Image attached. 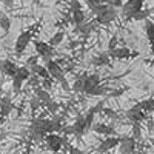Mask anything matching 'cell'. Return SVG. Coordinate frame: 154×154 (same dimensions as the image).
Masks as SVG:
<instances>
[{
    "instance_id": "6",
    "label": "cell",
    "mask_w": 154,
    "mask_h": 154,
    "mask_svg": "<svg viewBox=\"0 0 154 154\" xmlns=\"http://www.w3.org/2000/svg\"><path fill=\"white\" fill-rule=\"evenodd\" d=\"M46 69H48L49 75L53 77V79L59 80L60 83L66 80V79H65V75H63V71H62V68L59 66V63H56L54 60H51V59H49V60H46Z\"/></svg>"
},
{
    "instance_id": "32",
    "label": "cell",
    "mask_w": 154,
    "mask_h": 154,
    "mask_svg": "<svg viewBox=\"0 0 154 154\" xmlns=\"http://www.w3.org/2000/svg\"><path fill=\"white\" fill-rule=\"evenodd\" d=\"M29 105H31V109H32V111H35V109H38V106L42 105V100L35 96V97H32V99H31Z\"/></svg>"
},
{
    "instance_id": "28",
    "label": "cell",
    "mask_w": 154,
    "mask_h": 154,
    "mask_svg": "<svg viewBox=\"0 0 154 154\" xmlns=\"http://www.w3.org/2000/svg\"><path fill=\"white\" fill-rule=\"evenodd\" d=\"M83 80H85V77H79L75 82H74V85H72V89L75 93H80V91H83Z\"/></svg>"
},
{
    "instance_id": "30",
    "label": "cell",
    "mask_w": 154,
    "mask_h": 154,
    "mask_svg": "<svg viewBox=\"0 0 154 154\" xmlns=\"http://www.w3.org/2000/svg\"><path fill=\"white\" fill-rule=\"evenodd\" d=\"M108 8H109V5H108V3H100V5H96V6H94L91 11H93L94 14L97 16V14H102L103 11H106Z\"/></svg>"
},
{
    "instance_id": "14",
    "label": "cell",
    "mask_w": 154,
    "mask_h": 154,
    "mask_svg": "<svg viewBox=\"0 0 154 154\" xmlns=\"http://www.w3.org/2000/svg\"><path fill=\"white\" fill-rule=\"evenodd\" d=\"M0 68H2V72L5 75H11V77H14L16 72H17V66H16V63H12L11 60H5L2 62V65H0Z\"/></svg>"
},
{
    "instance_id": "40",
    "label": "cell",
    "mask_w": 154,
    "mask_h": 154,
    "mask_svg": "<svg viewBox=\"0 0 154 154\" xmlns=\"http://www.w3.org/2000/svg\"><path fill=\"white\" fill-rule=\"evenodd\" d=\"M12 2H14V0H5V3H6V5H12Z\"/></svg>"
},
{
    "instance_id": "11",
    "label": "cell",
    "mask_w": 154,
    "mask_h": 154,
    "mask_svg": "<svg viewBox=\"0 0 154 154\" xmlns=\"http://www.w3.org/2000/svg\"><path fill=\"white\" fill-rule=\"evenodd\" d=\"M29 42H31V32H29V31L22 32V34L17 37V40H16V54L20 56L23 51H25V48L28 46Z\"/></svg>"
},
{
    "instance_id": "38",
    "label": "cell",
    "mask_w": 154,
    "mask_h": 154,
    "mask_svg": "<svg viewBox=\"0 0 154 154\" xmlns=\"http://www.w3.org/2000/svg\"><path fill=\"white\" fill-rule=\"evenodd\" d=\"M102 109H103V102H99V103H97L96 106H93V108H91V111H93L94 114H97V112H100Z\"/></svg>"
},
{
    "instance_id": "42",
    "label": "cell",
    "mask_w": 154,
    "mask_h": 154,
    "mask_svg": "<svg viewBox=\"0 0 154 154\" xmlns=\"http://www.w3.org/2000/svg\"><path fill=\"white\" fill-rule=\"evenodd\" d=\"M134 154H143V152H140V151H139V152H134Z\"/></svg>"
},
{
    "instance_id": "9",
    "label": "cell",
    "mask_w": 154,
    "mask_h": 154,
    "mask_svg": "<svg viewBox=\"0 0 154 154\" xmlns=\"http://www.w3.org/2000/svg\"><path fill=\"white\" fill-rule=\"evenodd\" d=\"M35 51H37V54L40 57H43L45 60H49L54 54L53 45H49L46 42H35Z\"/></svg>"
},
{
    "instance_id": "15",
    "label": "cell",
    "mask_w": 154,
    "mask_h": 154,
    "mask_svg": "<svg viewBox=\"0 0 154 154\" xmlns=\"http://www.w3.org/2000/svg\"><path fill=\"white\" fill-rule=\"evenodd\" d=\"M96 85H100V75L99 74H89L85 77L83 80V91L86 88H91V86H96Z\"/></svg>"
},
{
    "instance_id": "1",
    "label": "cell",
    "mask_w": 154,
    "mask_h": 154,
    "mask_svg": "<svg viewBox=\"0 0 154 154\" xmlns=\"http://www.w3.org/2000/svg\"><path fill=\"white\" fill-rule=\"evenodd\" d=\"M143 6V0H128L122 5V14L126 19H131L136 12H139Z\"/></svg>"
},
{
    "instance_id": "21",
    "label": "cell",
    "mask_w": 154,
    "mask_h": 154,
    "mask_svg": "<svg viewBox=\"0 0 154 154\" xmlns=\"http://www.w3.org/2000/svg\"><path fill=\"white\" fill-rule=\"evenodd\" d=\"M140 108H142L145 112H154V97L152 99H146L140 102Z\"/></svg>"
},
{
    "instance_id": "4",
    "label": "cell",
    "mask_w": 154,
    "mask_h": 154,
    "mask_svg": "<svg viewBox=\"0 0 154 154\" xmlns=\"http://www.w3.org/2000/svg\"><path fill=\"white\" fill-rule=\"evenodd\" d=\"M65 131H66V133H71V134H74V136H77V137L83 136V134L88 131V126H86V122H85V116H79V117H77V120L74 122V125L69 126V128H66Z\"/></svg>"
},
{
    "instance_id": "39",
    "label": "cell",
    "mask_w": 154,
    "mask_h": 154,
    "mask_svg": "<svg viewBox=\"0 0 154 154\" xmlns=\"http://www.w3.org/2000/svg\"><path fill=\"white\" fill-rule=\"evenodd\" d=\"M77 9H82V8H80V3L77 2V0H71V12H74V11H77Z\"/></svg>"
},
{
    "instance_id": "7",
    "label": "cell",
    "mask_w": 154,
    "mask_h": 154,
    "mask_svg": "<svg viewBox=\"0 0 154 154\" xmlns=\"http://www.w3.org/2000/svg\"><path fill=\"white\" fill-rule=\"evenodd\" d=\"M116 17H117V11H116V8L109 6L106 11L102 12V14L96 16V23H99V25H109Z\"/></svg>"
},
{
    "instance_id": "22",
    "label": "cell",
    "mask_w": 154,
    "mask_h": 154,
    "mask_svg": "<svg viewBox=\"0 0 154 154\" xmlns=\"http://www.w3.org/2000/svg\"><path fill=\"white\" fill-rule=\"evenodd\" d=\"M35 96L42 100V103H48V102L51 100V96L48 94V91H46V89H43V88H35Z\"/></svg>"
},
{
    "instance_id": "8",
    "label": "cell",
    "mask_w": 154,
    "mask_h": 154,
    "mask_svg": "<svg viewBox=\"0 0 154 154\" xmlns=\"http://www.w3.org/2000/svg\"><path fill=\"white\" fill-rule=\"evenodd\" d=\"M119 151L120 154H134L136 151V139L131 137H122L119 143Z\"/></svg>"
},
{
    "instance_id": "41",
    "label": "cell",
    "mask_w": 154,
    "mask_h": 154,
    "mask_svg": "<svg viewBox=\"0 0 154 154\" xmlns=\"http://www.w3.org/2000/svg\"><path fill=\"white\" fill-rule=\"evenodd\" d=\"M0 99H2V79H0Z\"/></svg>"
},
{
    "instance_id": "13",
    "label": "cell",
    "mask_w": 154,
    "mask_h": 154,
    "mask_svg": "<svg viewBox=\"0 0 154 154\" xmlns=\"http://www.w3.org/2000/svg\"><path fill=\"white\" fill-rule=\"evenodd\" d=\"M91 130L96 131L97 134H105V136H116V130L109 125H105V123H93Z\"/></svg>"
},
{
    "instance_id": "16",
    "label": "cell",
    "mask_w": 154,
    "mask_h": 154,
    "mask_svg": "<svg viewBox=\"0 0 154 154\" xmlns=\"http://www.w3.org/2000/svg\"><path fill=\"white\" fill-rule=\"evenodd\" d=\"M31 72L35 74V75H38V77H42V79H48V77H51L49 72H48V69H46V66L37 65V63L31 65Z\"/></svg>"
},
{
    "instance_id": "23",
    "label": "cell",
    "mask_w": 154,
    "mask_h": 154,
    "mask_svg": "<svg viewBox=\"0 0 154 154\" xmlns=\"http://www.w3.org/2000/svg\"><path fill=\"white\" fill-rule=\"evenodd\" d=\"M71 14H72V22H74L75 25H82V23L85 22V12H83L82 9H77V11L71 12Z\"/></svg>"
},
{
    "instance_id": "3",
    "label": "cell",
    "mask_w": 154,
    "mask_h": 154,
    "mask_svg": "<svg viewBox=\"0 0 154 154\" xmlns=\"http://www.w3.org/2000/svg\"><path fill=\"white\" fill-rule=\"evenodd\" d=\"M45 142H46V145H48V148H49L51 151L57 152V151L62 149L63 145H65V139L60 137V136L56 134V133H48V134L45 136Z\"/></svg>"
},
{
    "instance_id": "18",
    "label": "cell",
    "mask_w": 154,
    "mask_h": 154,
    "mask_svg": "<svg viewBox=\"0 0 154 154\" xmlns=\"http://www.w3.org/2000/svg\"><path fill=\"white\" fill-rule=\"evenodd\" d=\"M109 62V53H103V54H99L97 57H94L91 60L93 65L96 66H102V65H106V63Z\"/></svg>"
},
{
    "instance_id": "26",
    "label": "cell",
    "mask_w": 154,
    "mask_h": 154,
    "mask_svg": "<svg viewBox=\"0 0 154 154\" xmlns=\"http://www.w3.org/2000/svg\"><path fill=\"white\" fill-rule=\"evenodd\" d=\"M133 137L136 140H140V137H142V130H140V123L134 122L133 123Z\"/></svg>"
},
{
    "instance_id": "27",
    "label": "cell",
    "mask_w": 154,
    "mask_h": 154,
    "mask_svg": "<svg viewBox=\"0 0 154 154\" xmlns=\"http://www.w3.org/2000/svg\"><path fill=\"white\" fill-rule=\"evenodd\" d=\"M77 26H79V28H77V29H79L80 32H83V34H89V32H91L93 31V23H82V25H77Z\"/></svg>"
},
{
    "instance_id": "24",
    "label": "cell",
    "mask_w": 154,
    "mask_h": 154,
    "mask_svg": "<svg viewBox=\"0 0 154 154\" xmlns=\"http://www.w3.org/2000/svg\"><path fill=\"white\" fill-rule=\"evenodd\" d=\"M63 37H65V34H63L62 31H59V32H56L54 35H53V38H51V40H49V45H59L62 40H63Z\"/></svg>"
},
{
    "instance_id": "33",
    "label": "cell",
    "mask_w": 154,
    "mask_h": 154,
    "mask_svg": "<svg viewBox=\"0 0 154 154\" xmlns=\"http://www.w3.org/2000/svg\"><path fill=\"white\" fill-rule=\"evenodd\" d=\"M65 145H66V148H68V152H69V154H83V151H82V149H79V148H75V146H72V145L66 143V140H65Z\"/></svg>"
},
{
    "instance_id": "20",
    "label": "cell",
    "mask_w": 154,
    "mask_h": 154,
    "mask_svg": "<svg viewBox=\"0 0 154 154\" xmlns=\"http://www.w3.org/2000/svg\"><path fill=\"white\" fill-rule=\"evenodd\" d=\"M145 32H146V37L151 45H154V23L149 22V20H145Z\"/></svg>"
},
{
    "instance_id": "5",
    "label": "cell",
    "mask_w": 154,
    "mask_h": 154,
    "mask_svg": "<svg viewBox=\"0 0 154 154\" xmlns=\"http://www.w3.org/2000/svg\"><path fill=\"white\" fill-rule=\"evenodd\" d=\"M120 139H122V137L108 136L106 139H103V140H102V142L99 143V146H97V152L103 154V152H108L109 149H112V148H116V146H119Z\"/></svg>"
},
{
    "instance_id": "12",
    "label": "cell",
    "mask_w": 154,
    "mask_h": 154,
    "mask_svg": "<svg viewBox=\"0 0 154 154\" xmlns=\"http://www.w3.org/2000/svg\"><path fill=\"white\" fill-rule=\"evenodd\" d=\"M131 56H137V53H131V49L126 46H117L109 53V57H112V59H128Z\"/></svg>"
},
{
    "instance_id": "37",
    "label": "cell",
    "mask_w": 154,
    "mask_h": 154,
    "mask_svg": "<svg viewBox=\"0 0 154 154\" xmlns=\"http://www.w3.org/2000/svg\"><path fill=\"white\" fill-rule=\"evenodd\" d=\"M45 105H46V108H48L51 112H56V111H57V108H59V106H57V103H56V102H53V100H49L48 103H45Z\"/></svg>"
},
{
    "instance_id": "17",
    "label": "cell",
    "mask_w": 154,
    "mask_h": 154,
    "mask_svg": "<svg viewBox=\"0 0 154 154\" xmlns=\"http://www.w3.org/2000/svg\"><path fill=\"white\" fill-rule=\"evenodd\" d=\"M12 111V103L9 99H0V114L2 117H6V116Z\"/></svg>"
},
{
    "instance_id": "31",
    "label": "cell",
    "mask_w": 154,
    "mask_h": 154,
    "mask_svg": "<svg viewBox=\"0 0 154 154\" xmlns=\"http://www.w3.org/2000/svg\"><path fill=\"white\" fill-rule=\"evenodd\" d=\"M94 112L91 111V109H89L88 111V114L85 116V122H86V126H88V130H89V128H91L93 126V123H94Z\"/></svg>"
},
{
    "instance_id": "2",
    "label": "cell",
    "mask_w": 154,
    "mask_h": 154,
    "mask_svg": "<svg viewBox=\"0 0 154 154\" xmlns=\"http://www.w3.org/2000/svg\"><path fill=\"white\" fill-rule=\"evenodd\" d=\"M29 77H31V71L28 68H19L16 75L12 77V88H14V91H20V88L23 85V82H26L29 80Z\"/></svg>"
},
{
    "instance_id": "35",
    "label": "cell",
    "mask_w": 154,
    "mask_h": 154,
    "mask_svg": "<svg viewBox=\"0 0 154 154\" xmlns=\"http://www.w3.org/2000/svg\"><path fill=\"white\" fill-rule=\"evenodd\" d=\"M106 3L112 8H122L123 5V0H106Z\"/></svg>"
},
{
    "instance_id": "19",
    "label": "cell",
    "mask_w": 154,
    "mask_h": 154,
    "mask_svg": "<svg viewBox=\"0 0 154 154\" xmlns=\"http://www.w3.org/2000/svg\"><path fill=\"white\" fill-rule=\"evenodd\" d=\"M83 93L88 94V96H103L105 94V88L102 85H96V86H91V88H86Z\"/></svg>"
},
{
    "instance_id": "29",
    "label": "cell",
    "mask_w": 154,
    "mask_h": 154,
    "mask_svg": "<svg viewBox=\"0 0 154 154\" xmlns=\"http://www.w3.org/2000/svg\"><path fill=\"white\" fill-rule=\"evenodd\" d=\"M148 14H149V11H143V9H140L139 12H136V14H134L131 19H133V20H146Z\"/></svg>"
},
{
    "instance_id": "10",
    "label": "cell",
    "mask_w": 154,
    "mask_h": 154,
    "mask_svg": "<svg viewBox=\"0 0 154 154\" xmlns=\"http://www.w3.org/2000/svg\"><path fill=\"white\" fill-rule=\"evenodd\" d=\"M126 117L130 119L133 123H134V122L140 123V122L145 120V111L140 108V105L137 103V105H134L133 108H130V109L126 111Z\"/></svg>"
},
{
    "instance_id": "34",
    "label": "cell",
    "mask_w": 154,
    "mask_h": 154,
    "mask_svg": "<svg viewBox=\"0 0 154 154\" xmlns=\"http://www.w3.org/2000/svg\"><path fill=\"white\" fill-rule=\"evenodd\" d=\"M116 48H117V37L112 35L111 40H109V43H108V53H111V51L116 49Z\"/></svg>"
},
{
    "instance_id": "36",
    "label": "cell",
    "mask_w": 154,
    "mask_h": 154,
    "mask_svg": "<svg viewBox=\"0 0 154 154\" xmlns=\"http://www.w3.org/2000/svg\"><path fill=\"white\" fill-rule=\"evenodd\" d=\"M86 3H88V6L89 8H94L96 5H100V3H106V0H86Z\"/></svg>"
},
{
    "instance_id": "25",
    "label": "cell",
    "mask_w": 154,
    "mask_h": 154,
    "mask_svg": "<svg viewBox=\"0 0 154 154\" xmlns=\"http://www.w3.org/2000/svg\"><path fill=\"white\" fill-rule=\"evenodd\" d=\"M0 26H2V29H3L5 32H9V28H11V20H9V17L3 16L2 19H0Z\"/></svg>"
}]
</instances>
